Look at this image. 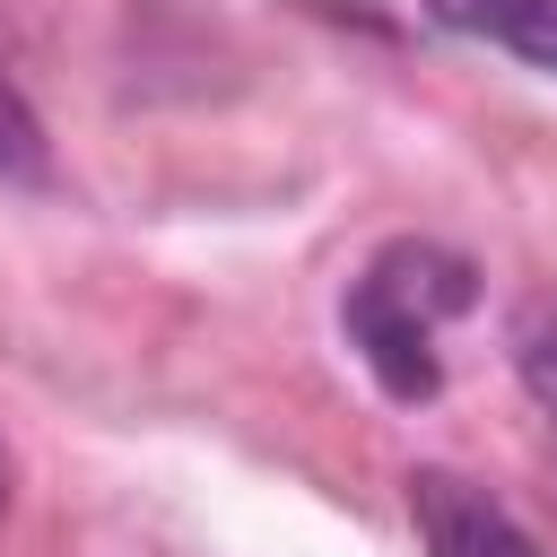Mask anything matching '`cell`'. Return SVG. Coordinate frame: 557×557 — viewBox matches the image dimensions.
Returning <instances> with one entry per match:
<instances>
[{
    "label": "cell",
    "instance_id": "277c9868",
    "mask_svg": "<svg viewBox=\"0 0 557 557\" xmlns=\"http://www.w3.org/2000/svg\"><path fill=\"white\" fill-rule=\"evenodd\" d=\"M513 374H522V392L540 400V418L557 435V296H531L513 313Z\"/></svg>",
    "mask_w": 557,
    "mask_h": 557
},
{
    "label": "cell",
    "instance_id": "7a4b0ae2",
    "mask_svg": "<svg viewBox=\"0 0 557 557\" xmlns=\"http://www.w3.org/2000/svg\"><path fill=\"white\" fill-rule=\"evenodd\" d=\"M409 522L426 557H548L513 505H496L461 470H409Z\"/></svg>",
    "mask_w": 557,
    "mask_h": 557
},
{
    "label": "cell",
    "instance_id": "8992f818",
    "mask_svg": "<svg viewBox=\"0 0 557 557\" xmlns=\"http://www.w3.org/2000/svg\"><path fill=\"white\" fill-rule=\"evenodd\" d=\"M9 496H17V461H9V444H0V522H9Z\"/></svg>",
    "mask_w": 557,
    "mask_h": 557
},
{
    "label": "cell",
    "instance_id": "5b68a950",
    "mask_svg": "<svg viewBox=\"0 0 557 557\" xmlns=\"http://www.w3.org/2000/svg\"><path fill=\"white\" fill-rule=\"evenodd\" d=\"M52 174V139H44V113L26 104V87L9 78L0 61V183H44Z\"/></svg>",
    "mask_w": 557,
    "mask_h": 557
},
{
    "label": "cell",
    "instance_id": "6da1fadb",
    "mask_svg": "<svg viewBox=\"0 0 557 557\" xmlns=\"http://www.w3.org/2000/svg\"><path fill=\"white\" fill-rule=\"evenodd\" d=\"M479 305V270L453 244L426 235H392L366 252V270L339 296V331L357 348V366L383 383V400L418 409L444 392V331Z\"/></svg>",
    "mask_w": 557,
    "mask_h": 557
},
{
    "label": "cell",
    "instance_id": "3957f363",
    "mask_svg": "<svg viewBox=\"0 0 557 557\" xmlns=\"http://www.w3.org/2000/svg\"><path fill=\"white\" fill-rule=\"evenodd\" d=\"M426 17L557 78V0H426Z\"/></svg>",
    "mask_w": 557,
    "mask_h": 557
}]
</instances>
